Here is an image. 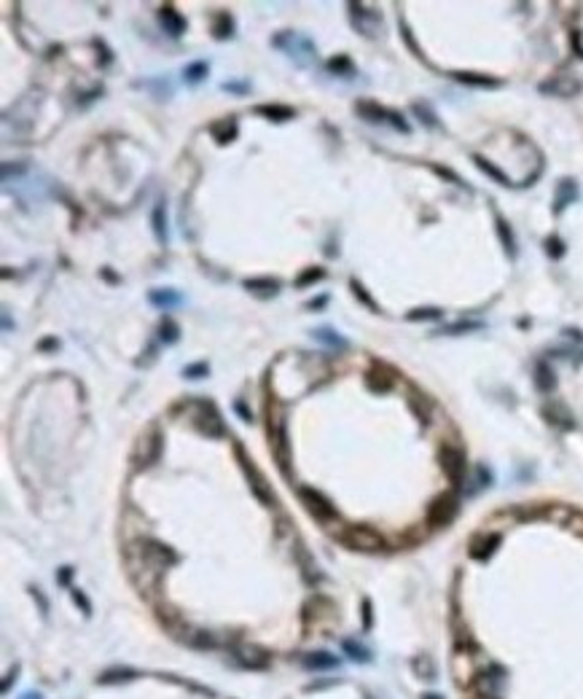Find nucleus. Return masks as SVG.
<instances>
[{"instance_id": "c03bdc74", "label": "nucleus", "mask_w": 583, "mask_h": 699, "mask_svg": "<svg viewBox=\"0 0 583 699\" xmlns=\"http://www.w3.org/2000/svg\"><path fill=\"white\" fill-rule=\"evenodd\" d=\"M73 603L81 605V610H84V616H92V603H89V597L81 592V589H73Z\"/></svg>"}, {"instance_id": "37998d69", "label": "nucleus", "mask_w": 583, "mask_h": 699, "mask_svg": "<svg viewBox=\"0 0 583 699\" xmlns=\"http://www.w3.org/2000/svg\"><path fill=\"white\" fill-rule=\"evenodd\" d=\"M433 172H435V175H441V178H446V181H452L455 186H465V181H462L455 170H449V167H438V164H433Z\"/></svg>"}, {"instance_id": "4be33fe9", "label": "nucleus", "mask_w": 583, "mask_h": 699, "mask_svg": "<svg viewBox=\"0 0 583 699\" xmlns=\"http://www.w3.org/2000/svg\"><path fill=\"white\" fill-rule=\"evenodd\" d=\"M473 161H476V167H479V170H481L487 178H492L497 186H505V189H508V186H514V183H511V178H508V175H505V172H503L497 164H492L490 159H484V157L473 154Z\"/></svg>"}, {"instance_id": "393cba45", "label": "nucleus", "mask_w": 583, "mask_h": 699, "mask_svg": "<svg viewBox=\"0 0 583 699\" xmlns=\"http://www.w3.org/2000/svg\"><path fill=\"white\" fill-rule=\"evenodd\" d=\"M301 665L307 669H334L339 667V659L328 651H312L301 659Z\"/></svg>"}, {"instance_id": "7ed1b4c3", "label": "nucleus", "mask_w": 583, "mask_h": 699, "mask_svg": "<svg viewBox=\"0 0 583 699\" xmlns=\"http://www.w3.org/2000/svg\"><path fill=\"white\" fill-rule=\"evenodd\" d=\"M234 455H237V460H240V466H242V471H245L247 481H250V487H253V495H255L264 506H275V495H272V490H269L266 479H264V474L253 466V460L245 455V449H242L240 444H234Z\"/></svg>"}, {"instance_id": "79ce46f5", "label": "nucleus", "mask_w": 583, "mask_h": 699, "mask_svg": "<svg viewBox=\"0 0 583 699\" xmlns=\"http://www.w3.org/2000/svg\"><path fill=\"white\" fill-rule=\"evenodd\" d=\"M543 245H546V255H549V258H553V261L564 255V242H562L559 237H549Z\"/></svg>"}, {"instance_id": "f8f14e48", "label": "nucleus", "mask_w": 583, "mask_h": 699, "mask_svg": "<svg viewBox=\"0 0 583 699\" xmlns=\"http://www.w3.org/2000/svg\"><path fill=\"white\" fill-rule=\"evenodd\" d=\"M578 199V183L573 181V178H562L559 183H556V194H553V213L559 216L567 205H573Z\"/></svg>"}, {"instance_id": "bb28decb", "label": "nucleus", "mask_w": 583, "mask_h": 699, "mask_svg": "<svg viewBox=\"0 0 583 699\" xmlns=\"http://www.w3.org/2000/svg\"><path fill=\"white\" fill-rule=\"evenodd\" d=\"M213 38L218 41L234 38V19L229 16V11H218L213 16Z\"/></svg>"}, {"instance_id": "39448f33", "label": "nucleus", "mask_w": 583, "mask_h": 699, "mask_svg": "<svg viewBox=\"0 0 583 699\" xmlns=\"http://www.w3.org/2000/svg\"><path fill=\"white\" fill-rule=\"evenodd\" d=\"M299 501L304 503V509H307L317 522H334V519H339L336 506H334L323 492H317V490H312V487H299Z\"/></svg>"}, {"instance_id": "ddd939ff", "label": "nucleus", "mask_w": 583, "mask_h": 699, "mask_svg": "<svg viewBox=\"0 0 583 699\" xmlns=\"http://www.w3.org/2000/svg\"><path fill=\"white\" fill-rule=\"evenodd\" d=\"M350 11H352L355 27L363 32V35H374V27L382 25V16H379L376 11H366L361 3H350Z\"/></svg>"}, {"instance_id": "a878e982", "label": "nucleus", "mask_w": 583, "mask_h": 699, "mask_svg": "<svg viewBox=\"0 0 583 699\" xmlns=\"http://www.w3.org/2000/svg\"><path fill=\"white\" fill-rule=\"evenodd\" d=\"M535 387H538L540 393H551L553 387H556V374H553V369L546 360H538V363H535Z\"/></svg>"}, {"instance_id": "ea45409f", "label": "nucleus", "mask_w": 583, "mask_h": 699, "mask_svg": "<svg viewBox=\"0 0 583 699\" xmlns=\"http://www.w3.org/2000/svg\"><path fill=\"white\" fill-rule=\"evenodd\" d=\"M328 70L331 73H336V76H355V67H352V62H350V57H334L331 62H328Z\"/></svg>"}, {"instance_id": "c85d7f7f", "label": "nucleus", "mask_w": 583, "mask_h": 699, "mask_svg": "<svg viewBox=\"0 0 583 699\" xmlns=\"http://www.w3.org/2000/svg\"><path fill=\"white\" fill-rule=\"evenodd\" d=\"M210 132H213V137L220 146H226V143H231L237 137V122L234 119H220V122H215L213 127H210Z\"/></svg>"}, {"instance_id": "4d7b16f0", "label": "nucleus", "mask_w": 583, "mask_h": 699, "mask_svg": "<svg viewBox=\"0 0 583 699\" xmlns=\"http://www.w3.org/2000/svg\"><path fill=\"white\" fill-rule=\"evenodd\" d=\"M22 699H41V694H25Z\"/></svg>"}, {"instance_id": "f257e3e1", "label": "nucleus", "mask_w": 583, "mask_h": 699, "mask_svg": "<svg viewBox=\"0 0 583 699\" xmlns=\"http://www.w3.org/2000/svg\"><path fill=\"white\" fill-rule=\"evenodd\" d=\"M505 686H508V672L500 665H487L473 678V689L479 699H505Z\"/></svg>"}, {"instance_id": "a19ab883", "label": "nucleus", "mask_w": 583, "mask_h": 699, "mask_svg": "<svg viewBox=\"0 0 583 699\" xmlns=\"http://www.w3.org/2000/svg\"><path fill=\"white\" fill-rule=\"evenodd\" d=\"M414 669L425 678V680H433L435 678V665L430 662L428 656H420V659H414Z\"/></svg>"}, {"instance_id": "4468645a", "label": "nucleus", "mask_w": 583, "mask_h": 699, "mask_svg": "<svg viewBox=\"0 0 583 699\" xmlns=\"http://www.w3.org/2000/svg\"><path fill=\"white\" fill-rule=\"evenodd\" d=\"M366 385H369V390H374V393H390L393 385H396V377H390V369H387V366L374 363V369L366 374Z\"/></svg>"}, {"instance_id": "6e6d98bb", "label": "nucleus", "mask_w": 583, "mask_h": 699, "mask_svg": "<svg viewBox=\"0 0 583 699\" xmlns=\"http://www.w3.org/2000/svg\"><path fill=\"white\" fill-rule=\"evenodd\" d=\"M564 334H567V336H573V339H578V342H583V331H575V328H567Z\"/></svg>"}, {"instance_id": "603ef678", "label": "nucleus", "mask_w": 583, "mask_h": 699, "mask_svg": "<svg viewBox=\"0 0 583 699\" xmlns=\"http://www.w3.org/2000/svg\"><path fill=\"white\" fill-rule=\"evenodd\" d=\"M363 627L371 630V603L369 600H363Z\"/></svg>"}, {"instance_id": "5fc2aeb1", "label": "nucleus", "mask_w": 583, "mask_h": 699, "mask_svg": "<svg viewBox=\"0 0 583 699\" xmlns=\"http://www.w3.org/2000/svg\"><path fill=\"white\" fill-rule=\"evenodd\" d=\"M234 409H237V412L242 414V417H245L247 422H250V420H253V414L247 412V406H245V404H242V401H237V404H234Z\"/></svg>"}, {"instance_id": "1a4fd4ad", "label": "nucleus", "mask_w": 583, "mask_h": 699, "mask_svg": "<svg viewBox=\"0 0 583 699\" xmlns=\"http://www.w3.org/2000/svg\"><path fill=\"white\" fill-rule=\"evenodd\" d=\"M231 659L245 669H264L269 665L266 651H261V648H255V645H242V643H237V645L231 648Z\"/></svg>"}, {"instance_id": "473e14b6", "label": "nucleus", "mask_w": 583, "mask_h": 699, "mask_svg": "<svg viewBox=\"0 0 583 699\" xmlns=\"http://www.w3.org/2000/svg\"><path fill=\"white\" fill-rule=\"evenodd\" d=\"M411 111H414V116H420V122H422V124H425L428 129H438V127H441V122H438L435 111L430 108L428 102H414V105H411Z\"/></svg>"}, {"instance_id": "6ab92c4d", "label": "nucleus", "mask_w": 583, "mask_h": 699, "mask_svg": "<svg viewBox=\"0 0 583 699\" xmlns=\"http://www.w3.org/2000/svg\"><path fill=\"white\" fill-rule=\"evenodd\" d=\"M452 78L465 84V87H476V89H500V87H503L500 78L481 76V73H452Z\"/></svg>"}, {"instance_id": "49530a36", "label": "nucleus", "mask_w": 583, "mask_h": 699, "mask_svg": "<svg viewBox=\"0 0 583 699\" xmlns=\"http://www.w3.org/2000/svg\"><path fill=\"white\" fill-rule=\"evenodd\" d=\"M57 347H60V339H54V336L38 342V350H41V352H49V350H57Z\"/></svg>"}, {"instance_id": "9d476101", "label": "nucleus", "mask_w": 583, "mask_h": 699, "mask_svg": "<svg viewBox=\"0 0 583 699\" xmlns=\"http://www.w3.org/2000/svg\"><path fill=\"white\" fill-rule=\"evenodd\" d=\"M159 455H161V436H159L156 431L146 433V436H140V442H137V452H135V463H137V468L154 466L156 460H159Z\"/></svg>"}, {"instance_id": "c9c22d12", "label": "nucleus", "mask_w": 583, "mask_h": 699, "mask_svg": "<svg viewBox=\"0 0 583 699\" xmlns=\"http://www.w3.org/2000/svg\"><path fill=\"white\" fill-rule=\"evenodd\" d=\"M325 277V269L323 266H309V269H304L296 280H293V286L296 288H307V286H315V283H320Z\"/></svg>"}, {"instance_id": "5701e85b", "label": "nucleus", "mask_w": 583, "mask_h": 699, "mask_svg": "<svg viewBox=\"0 0 583 699\" xmlns=\"http://www.w3.org/2000/svg\"><path fill=\"white\" fill-rule=\"evenodd\" d=\"M151 226H154L156 242H159V245H167L170 231H167V207H164V202H156L154 216H151Z\"/></svg>"}, {"instance_id": "a211bd4d", "label": "nucleus", "mask_w": 583, "mask_h": 699, "mask_svg": "<svg viewBox=\"0 0 583 699\" xmlns=\"http://www.w3.org/2000/svg\"><path fill=\"white\" fill-rule=\"evenodd\" d=\"M312 339L315 342H320V345H325V347L336 350V352H344V350H350V342L339 334L336 328H328V325H323V328H315L312 331Z\"/></svg>"}, {"instance_id": "3c124183", "label": "nucleus", "mask_w": 583, "mask_h": 699, "mask_svg": "<svg viewBox=\"0 0 583 699\" xmlns=\"http://www.w3.org/2000/svg\"><path fill=\"white\" fill-rule=\"evenodd\" d=\"M32 597L38 600V605H41V610H43V613H49V603H46V597L41 595V589H32Z\"/></svg>"}, {"instance_id": "72a5a7b5", "label": "nucleus", "mask_w": 583, "mask_h": 699, "mask_svg": "<svg viewBox=\"0 0 583 699\" xmlns=\"http://www.w3.org/2000/svg\"><path fill=\"white\" fill-rule=\"evenodd\" d=\"M207 73H210V65L199 60V62L185 65L183 78H185V84H199V81H205V78H207Z\"/></svg>"}, {"instance_id": "8fccbe9b", "label": "nucleus", "mask_w": 583, "mask_h": 699, "mask_svg": "<svg viewBox=\"0 0 583 699\" xmlns=\"http://www.w3.org/2000/svg\"><path fill=\"white\" fill-rule=\"evenodd\" d=\"M570 43L575 46V51H578V57H583V43H581V32L578 30H573V35H570Z\"/></svg>"}, {"instance_id": "c756f323", "label": "nucleus", "mask_w": 583, "mask_h": 699, "mask_svg": "<svg viewBox=\"0 0 583 699\" xmlns=\"http://www.w3.org/2000/svg\"><path fill=\"white\" fill-rule=\"evenodd\" d=\"M484 323L481 320H460V323H449L444 328H438V334L444 336H460V334H470V331H481Z\"/></svg>"}, {"instance_id": "4c0bfd02", "label": "nucleus", "mask_w": 583, "mask_h": 699, "mask_svg": "<svg viewBox=\"0 0 583 699\" xmlns=\"http://www.w3.org/2000/svg\"><path fill=\"white\" fill-rule=\"evenodd\" d=\"M185 645H191V648H215L218 643H215V637L210 632H188L183 637Z\"/></svg>"}, {"instance_id": "9b49d317", "label": "nucleus", "mask_w": 583, "mask_h": 699, "mask_svg": "<svg viewBox=\"0 0 583 699\" xmlns=\"http://www.w3.org/2000/svg\"><path fill=\"white\" fill-rule=\"evenodd\" d=\"M540 92H543V95L570 97V95H575V92H581V81L573 78V76H553V78L540 84Z\"/></svg>"}, {"instance_id": "09e8293b", "label": "nucleus", "mask_w": 583, "mask_h": 699, "mask_svg": "<svg viewBox=\"0 0 583 699\" xmlns=\"http://www.w3.org/2000/svg\"><path fill=\"white\" fill-rule=\"evenodd\" d=\"M325 304H328V296H317V299L307 301V310H323Z\"/></svg>"}, {"instance_id": "7c9ffc66", "label": "nucleus", "mask_w": 583, "mask_h": 699, "mask_svg": "<svg viewBox=\"0 0 583 699\" xmlns=\"http://www.w3.org/2000/svg\"><path fill=\"white\" fill-rule=\"evenodd\" d=\"M137 678V672L129 667H113V669H105L100 678H97V683H126V680H135Z\"/></svg>"}, {"instance_id": "f03ea898", "label": "nucleus", "mask_w": 583, "mask_h": 699, "mask_svg": "<svg viewBox=\"0 0 583 699\" xmlns=\"http://www.w3.org/2000/svg\"><path fill=\"white\" fill-rule=\"evenodd\" d=\"M355 111L371 122V124H390V127H396L398 132L403 135H409L411 127H409V122L400 116L398 111H390V108H382L379 102H371V100H361V102H355Z\"/></svg>"}, {"instance_id": "13d9d810", "label": "nucleus", "mask_w": 583, "mask_h": 699, "mask_svg": "<svg viewBox=\"0 0 583 699\" xmlns=\"http://www.w3.org/2000/svg\"><path fill=\"white\" fill-rule=\"evenodd\" d=\"M425 699H441L438 694H425Z\"/></svg>"}, {"instance_id": "f3484780", "label": "nucleus", "mask_w": 583, "mask_h": 699, "mask_svg": "<svg viewBox=\"0 0 583 699\" xmlns=\"http://www.w3.org/2000/svg\"><path fill=\"white\" fill-rule=\"evenodd\" d=\"M245 290H250L253 296H261V299H269V296H277L279 293V280L277 277H247L242 283Z\"/></svg>"}, {"instance_id": "2eb2a0df", "label": "nucleus", "mask_w": 583, "mask_h": 699, "mask_svg": "<svg viewBox=\"0 0 583 699\" xmlns=\"http://www.w3.org/2000/svg\"><path fill=\"white\" fill-rule=\"evenodd\" d=\"M148 301L154 304L156 310H175V307H181L183 304V296L175 290V288H154L151 293H148Z\"/></svg>"}, {"instance_id": "0eeeda50", "label": "nucleus", "mask_w": 583, "mask_h": 699, "mask_svg": "<svg viewBox=\"0 0 583 699\" xmlns=\"http://www.w3.org/2000/svg\"><path fill=\"white\" fill-rule=\"evenodd\" d=\"M460 511L457 495H441L438 501H433L428 509V525L430 527H446Z\"/></svg>"}, {"instance_id": "2f4dec72", "label": "nucleus", "mask_w": 583, "mask_h": 699, "mask_svg": "<svg viewBox=\"0 0 583 699\" xmlns=\"http://www.w3.org/2000/svg\"><path fill=\"white\" fill-rule=\"evenodd\" d=\"M159 339H161L164 345H175V342L181 339V325L172 318H164L159 323Z\"/></svg>"}, {"instance_id": "cd10ccee", "label": "nucleus", "mask_w": 583, "mask_h": 699, "mask_svg": "<svg viewBox=\"0 0 583 699\" xmlns=\"http://www.w3.org/2000/svg\"><path fill=\"white\" fill-rule=\"evenodd\" d=\"M341 651L352 659V662H361V665H369L371 662V651L363 645V643H358V640H352V637H347V640H341Z\"/></svg>"}, {"instance_id": "a18cd8bd", "label": "nucleus", "mask_w": 583, "mask_h": 699, "mask_svg": "<svg viewBox=\"0 0 583 699\" xmlns=\"http://www.w3.org/2000/svg\"><path fill=\"white\" fill-rule=\"evenodd\" d=\"M70 578H73V568H70V565H65V568L57 571V584H60V586H67Z\"/></svg>"}, {"instance_id": "e433bc0d", "label": "nucleus", "mask_w": 583, "mask_h": 699, "mask_svg": "<svg viewBox=\"0 0 583 699\" xmlns=\"http://www.w3.org/2000/svg\"><path fill=\"white\" fill-rule=\"evenodd\" d=\"M350 290H352V296H355L361 304H366V307H369L371 312H382V310H379V304L371 299L369 290L363 288V283H361V280H355V277H352V280H350Z\"/></svg>"}, {"instance_id": "de8ad7c7", "label": "nucleus", "mask_w": 583, "mask_h": 699, "mask_svg": "<svg viewBox=\"0 0 583 699\" xmlns=\"http://www.w3.org/2000/svg\"><path fill=\"white\" fill-rule=\"evenodd\" d=\"M220 89H223V92H234V95H247L250 87H247V84H223Z\"/></svg>"}, {"instance_id": "20e7f679", "label": "nucleus", "mask_w": 583, "mask_h": 699, "mask_svg": "<svg viewBox=\"0 0 583 699\" xmlns=\"http://www.w3.org/2000/svg\"><path fill=\"white\" fill-rule=\"evenodd\" d=\"M438 457H441V468H444L446 479L455 487H462L465 479H468V457H465V452L455 444H444Z\"/></svg>"}, {"instance_id": "dca6fc26", "label": "nucleus", "mask_w": 583, "mask_h": 699, "mask_svg": "<svg viewBox=\"0 0 583 699\" xmlns=\"http://www.w3.org/2000/svg\"><path fill=\"white\" fill-rule=\"evenodd\" d=\"M159 22H161L164 32H170L172 38H181L185 32V19L175 11V5H161L159 8Z\"/></svg>"}, {"instance_id": "f704fd0d", "label": "nucleus", "mask_w": 583, "mask_h": 699, "mask_svg": "<svg viewBox=\"0 0 583 699\" xmlns=\"http://www.w3.org/2000/svg\"><path fill=\"white\" fill-rule=\"evenodd\" d=\"M444 318V310L441 307H417L411 312H406V320L409 323H422V320H441Z\"/></svg>"}, {"instance_id": "aec40b11", "label": "nucleus", "mask_w": 583, "mask_h": 699, "mask_svg": "<svg viewBox=\"0 0 583 699\" xmlns=\"http://www.w3.org/2000/svg\"><path fill=\"white\" fill-rule=\"evenodd\" d=\"M500 546V533H490V536H481L470 543V557L473 560H490L492 551Z\"/></svg>"}, {"instance_id": "423d86ee", "label": "nucleus", "mask_w": 583, "mask_h": 699, "mask_svg": "<svg viewBox=\"0 0 583 699\" xmlns=\"http://www.w3.org/2000/svg\"><path fill=\"white\" fill-rule=\"evenodd\" d=\"M341 540L350 549H355V551H379V549H385V538L374 527H366V525L347 527V533L341 536Z\"/></svg>"}, {"instance_id": "412c9836", "label": "nucleus", "mask_w": 583, "mask_h": 699, "mask_svg": "<svg viewBox=\"0 0 583 699\" xmlns=\"http://www.w3.org/2000/svg\"><path fill=\"white\" fill-rule=\"evenodd\" d=\"M258 116H266L269 122H290V119H296V108H290V105H255L253 108Z\"/></svg>"}, {"instance_id": "b1692460", "label": "nucleus", "mask_w": 583, "mask_h": 699, "mask_svg": "<svg viewBox=\"0 0 583 699\" xmlns=\"http://www.w3.org/2000/svg\"><path fill=\"white\" fill-rule=\"evenodd\" d=\"M494 229H497V237H500V242H503V251L508 258H516V237H514V229L508 226V221L503 218V216H497L494 218Z\"/></svg>"}, {"instance_id": "6e6552de", "label": "nucleus", "mask_w": 583, "mask_h": 699, "mask_svg": "<svg viewBox=\"0 0 583 699\" xmlns=\"http://www.w3.org/2000/svg\"><path fill=\"white\" fill-rule=\"evenodd\" d=\"M194 422H196V428L205 433V436H223L226 433V428H223V420H220V414L215 409L210 401H199L196 404V414H194Z\"/></svg>"}, {"instance_id": "58836bf2", "label": "nucleus", "mask_w": 583, "mask_h": 699, "mask_svg": "<svg viewBox=\"0 0 583 699\" xmlns=\"http://www.w3.org/2000/svg\"><path fill=\"white\" fill-rule=\"evenodd\" d=\"M210 374V366H207V360H199V363H188L183 369V377L185 380H205Z\"/></svg>"}, {"instance_id": "864d4df0", "label": "nucleus", "mask_w": 583, "mask_h": 699, "mask_svg": "<svg viewBox=\"0 0 583 699\" xmlns=\"http://www.w3.org/2000/svg\"><path fill=\"white\" fill-rule=\"evenodd\" d=\"M100 275H102V280H108V283H119V277L111 272V266H102V269H100Z\"/></svg>"}]
</instances>
